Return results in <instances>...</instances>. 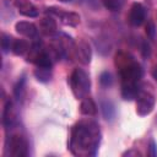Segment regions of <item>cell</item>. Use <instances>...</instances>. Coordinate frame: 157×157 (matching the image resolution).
Instances as JSON below:
<instances>
[{
    "label": "cell",
    "mask_w": 157,
    "mask_h": 157,
    "mask_svg": "<svg viewBox=\"0 0 157 157\" xmlns=\"http://www.w3.org/2000/svg\"><path fill=\"white\" fill-rule=\"evenodd\" d=\"M101 141L99 126L93 120H85L77 123L70 137V148L77 156H94L97 153Z\"/></svg>",
    "instance_id": "cell-1"
},
{
    "label": "cell",
    "mask_w": 157,
    "mask_h": 157,
    "mask_svg": "<svg viewBox=\"0 0 157 157\" xmlns=\"http://www.w3.org/2000/svg\"><path fill=\"white\" fill-rule=\"evenodd\" d=\"M121 77V96L124 99L136 98L137 92L140 91V80L142 77V69L139 63L134 60L125 61L120 69Z\"/></svg>",
    "instance_id": "cell-2"
},
{
    "label": "cell",
    "mask_w": 157,
    "mask_h": 157,
    "mask_svg": "<svg viewBox=\"0 0 157 157\" xmlns=\"http://www.w3.org/2000/svg\"><path fill=\"white\" fill-rule=\"evenodd\" d=\"M69 82H70L71 91L77 99L86 98V96L90 93V86H91L90 77L83 70L75 69L69 78Z\"/></svg>",
    "instance_id": "cell-3"
},
{
    "label": "cell",
    "mask_w": 157,
    "mask_h": 157,
    "mask_svg": "<svg viewBox=\"0 0 157 157\" xmlns=\"http://www.w3.org/2000/svg\"><path fill=\"white\" fill-rule=\"evenodd\" d=\"M153 107H155L153 94L140 88V91L136 94V112H137V114L141 117L147 115L153 110Z\"/></svg>",
    "instance_id": "cell-4"
},
{
    "label": "cell",
    "mask_w": 157,
    "mask_h": 157,
    "mask_svg": "<svg viewBox=\"0 0 157 157\" xmlns=\"http://www.w3.org/2000/svg\"><path fill=\"white\" fill-rule=\"evenodd\" d=\"M27 147L28 144L26 141V139L18 134H12L7 137V145L6 148L10 150V155L13 156H26L27 152Z\"/></svg>",
    "instance_id": "cell-5"
},
{
    "label": "cell",
    "mask_w": 157,
    "mask_h": 157,
    "mask_svg": "<svg viewBox=\"0 0 157 157\" xmlns=\"http://www.w3.org/2000/svg\"><path fill=\"white\" fill-rule=\"evenodd\" d=\"M146 18V9L142 4L140 2H134L130 7V12H129V22L130 25L137 27L141 26L144 23Z\"/></svg>",
    "instance_id": "cell-6"
},
{
    "label": "cell",
    "mask_w": 157,
    "mask_h": 157,
    "mask_svg": "<svg viewBox=\"0 0 157 157\" xmlns=\"http://www.w3.org/2000/svg\"><path fill=\"white\" fill-rule=\"evenodd\" d=\"M15 5H16L18 12L21 15H23V16H27V17H36V16H38L37 7L34 5H32L27 0H16Z\"/></svg>",
    "instance_id": "cell-7"
},
{
    "label": "cell",
    "mask_w": 157,
    "mask_h": 157,
    "mask_svg": "<svg viewBox=\"0 0 157 157\" xmlns=\"http://www.w3.org/2000/svg\"><path fill=\"white\" fill-rule=\"evenodd\" d=\"M16 31L25 36V37H28V38H36L38 36V29L37 27L31 23V22H26V21H21V22H17L16 23Z\"/></svg>",
    "instance_id": "cell-8"
},
{
    "label": "cell",
    "mask_w": 157,
    "mask_h": 157,
    "mask_svg": "<svg viewBox=\"0 0 157 157\" xmlns=\"http://www.w3.org/2000/svg\"><path fill=\"white\" fill-rule=\"evenodd\" d=\"M101 110H102V114L103 117L107 119V120H113L115 118V108L113 105L112 102L109 101H103L101 103Z\"/></svg>",
    "instance_id": "cell-9"
},
{
    "label": "cell",
    "mask_w": 157,
    "mask_h": 157,
    "mask_svg": "<svg viewBox=\"0 0 157 157\" xmlns=\"http://www.w3.org/2000/svg\"><path fill=\"white\" fill-rule=\"evenodd\" d=\"M28 49H29L28 43H27L26 40H22V39L13 40V43H12V48H11V50H12L15 54H17V55H22V54H25Z\"/></svg>",
    "instance_id": "cell-10"
},
{
    "label": "cell",
    "mask_w": 157,
    "mask_h": 157,
    "mask_svg": "<svg viewBox=\"0 0 157 157\" xmlns=\"http://www.w3.org/2000/svg\"><path fill=\"white\" fill-rule=\"evenodd\" d=\"M81 112H82L83 114H87V115H93V114H96V112H97V107H96V104L93 103L92 99L86 98V99L81 103Z\"/></svg>",
    "instance_id": "cell-11"
},
{
    "label": "cell",
    "mask_w": 157,
    "mask_h": 157,
    "mask_svg": "<svg viewBox=\"0 0 157 157\" xmlns=\"http://www.w3.org/2000/svg\"><path fill=\"white\" fill-rule=\"evenodd\" d=\"M50 69L52 67H38L37 66V70L34 71V75L37 77L38 81L40 82H47L50 80Z\"/></svg>",
    "instance_id": "cell-12"
},
{
    "label": "cell",
    "mask_w": 157,
    "mask_h": 157,
    "mask_svg": "<svg viewBox=\"0 0 157 157\" xmlns=\"http://www.w3.org/2000/svg\"><path fill=\"white\" fill-rule=\"evenodd\" d=\"M103 4L104 6L110 10V11H118L123 4H124V0H103Z\"/></svg>",
    "instance_id": "cell-13"
},
{
    "label": "cell",
    "mask_w": 157,
    "mask_h": 157,
    "mask_svg": "<svg viewBox=\"0 0 157 157\" xmlns=\"http://www.w3.org/2000/svg\"><path fill=\"white\" fill-rule=\"evenodd\" d=\"M99 82L103 87H109L112 83H113V78H112V75L110 72L108 71H103L99 76Z\"/></svg>",
    "instance_id": "cell-14"
},
{
    "label": "cell",
    "mask_w": 157,
    "mask_h": 157,
    "mask_svg": "<svg viewBox=\"0 0 157 157\" xmlns=\"http://www.w3.org/2000/svg\"><path fill=\"white\" fill-rule=\"evenodd\" d=\"M12 43L13 42H12V38L11 37H9L6 34L2 36V50H4V53H7L9 50H11Z\"/></svg>",
    "instance_id": "cell-15"
},
{
    "label": "cell",
    "mask_w": 157,
    "mask_h": 157,
    "mask_svg": "<svg viewBox=\"0 0 157 157\" xmlns=\"http://www.w3.org/2000/svg\"><path fill=\"white\" fill-rule=\"evenodd\" d=\"M23 85H25V78L22 77L18 82H17V85L15 86V90H13V93H15V97L17 98V99H20V97H21V94H22V91H23Z\"/></svg>",
    "instance_id": "cell-16"
},
{
    "label": "cell",
    "mask_w": 157,
    "mask_h": 157,
    "mask_svg": "<svg viewBox=\"0 0 157 157\" xmlns=\"http://www.w3.org/2000/svg\"><path fill=\"white\" fill-rule=\"evenodd\" d=\"M146 33H147L151 38L155 37V26H153V23H150V25L146 27Z\"/></svg>",
    "instance_id": "cell-17"
},
{
    "label": "cell",
    "mask_w": 157,
    "mask_h": 157,
    "mask_svg": "<svg viewBox=\"0 0 157 157\" xmlns=\"http://www.w3.org/2000/svg\"><path fill=\"white\" fill-rule=\"evenodd\" d=\"M150 150H151L150 155H152V156L157 155V145H156V142L153 140H151V142H150Z\"/></svg>",
    "instance_id": "cell-18"
},
{
    "label": "cell",
    "mask_w": 157,
    "mask_h": 157,
    "mask_svg": "<svg viewBox=\"0 0 157 157\" xmlns=\"http://www.w3.org/2000/svg\"><path fill=\"white\" fill-rule=\"evenodd\" d=\"M60 1H71V0H60Z\"/></svg>",
    "instance_id": "cell-19"
}]
</instances>
